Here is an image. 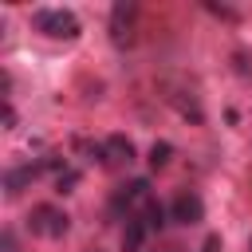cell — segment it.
<instances>
[{
    "instance_id": "6da1fadb",
    "label": "cell",
    "mask_w": 252,
    "mask_h": 252,
    "mask_svg": "<svg viewBox=\"0 0 252 252\" xmlns=\"http://www.w3.org/2000/svg\"><path fill=\"white\" fill-rule=\"evenodd\" d=\"M32 24H35V32H43L51 39H75L79 35V16L67 8H39L32 16Z\"/></svg>"
},
{
    "instance_id": "7a4b0ae2",
    "label": "cell",
    "mask_w": 252,
    "mask_h": 252,
    "mask_svg": "<svg viewBox=\"0 0 252 252\" xmlns=\"http://www.w3.org/2000/svg\"><path fill=\"white\" fill-rule=\"evenodd\" d=\"M28 228H32L35 236L59 240V236H67V228H71V217H67L59 205H35V209L28 213Z\"/></svg>"
},
{
    "instance_id": "3957f363",
    "label": "cell",
    "mask_w": 252,
    "mask_h": 252,
    "mask_svg": "<svg viewBox=\"0 0 252 252\" xmlns=\"http://www.w3.org/2000/svg\"><path fill=\"white\" fill-rule=\"evenodd\" d=\"M134 20H138V8H134V4L118 0V4L110 8V39H114L118 47H130V43H134Z\"/></svg>"
},
{
    "instance_id": "277c9868",
    "label": "cell",
    "mask_w": 252,
    "mask_h": 252,
    "mask_svg": "<svg viewBox=\"0 0 252 252\" xmlns=\"http://www.w3.org/2000/svg\"><path fill=\"white\" fill-rule=\"evenodd\" d=\"M169 213H173V220H177V224H197V220L205 217V201H201L197 193L181 189V193L173 197V209H169Z\"/></svg>"
},
{
    "instance_id": "5b68a950",
    "label": "cell",
    "mask_w": 252,
    "mask_h": 252,
    "mask_svg": "<svg viewBox=\"0 0 252 252\" xmlns=\"http://www.w3.org/2000/svg\"><path fill=\"white\" fill-rule=\"evenodd\" d=\"M102 161H106V165H130V161H134V142H130L126 134H110V138L102 142Z\"/></svg>"
},
{
    "instance_id": "8992f818",
    "label": "cell",
    "mask_w": 252,
    "mask_h": 252,
    "mask_svg": "<svg viewBox=\"0 0 252 252\" xmlns=\"http://www.w3.org/2000/svg\"><path fill=\"white\" fill-rule=\"evenodd\" d=\"M39 173H43L39 161H35V165H16V169H8V173H4V189H8V197H16V193H20L24 185H32Z\"/></svg>"
},
{
    "instance_id": "52a82bcc",
    "label": "cell",
    "mask_w": 252,
    "mask_h": 252,
    "mask_svg": "<svg viewBox=\"0 0 252 252\" xmlns=\"http://www.w3.org/2000/svg\"><path fill=\"white\" fill-rule=\"evenodd\" d=\"M146 236H150V224H146L142 217H130V220H126V232H122V248H126V252H142Z\"/></svg>"
},
{
    "instance_id": "ba28073f",
    "label": "cell",
    "mask_w": 252,
    "mask_h": 252,
    "mask_svg": "<svg viewBox=\"0 0 252 252\" xmlns=\"http://www.w3.org/2000/svg\"><path fill=\"white\" fill-rule=\"evenodd\" d=\"M142 220L150 224V232H158V228L165 224V209H161V201H154V197H150V201H146V209H142Z\"/></svg>"
},
{
    "instance_id": "9c48e42d",
    "label": "cell",
    "mask_w": 252,
    "mask_h": 252,
    "mask_svg": "<svg viewBox=\"0 0 252 252\" xmlns=\"http://www.w3.org/2000/svg\"><path fill=\"white\" fill-rule=\"evenodd\" d=\"M169 158H173V146H169V142H154V146H150V165H154V169H165Z\"/></svg>"
},
{
    "instance_id": "30bf717a",
    "label": "cell",
    "mask_w": 252,
    "mask_h": 252,
    "mask_svg": "<svg viewBox=\"0 0 252 252\" xmlns=\"http://www.w3.org/2000/svg\"><path fill=\"white\" fill-rule=\"evenodd\" d=\"M75 185H79V169H59V173H55V189H59V193H71Z\"/></svg>"
}]
</instances>
